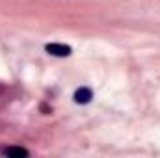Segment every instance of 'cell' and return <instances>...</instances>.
Here are the masks:
<instances>
[{"mask_svg":"<svg viewBox=\"0 0 160 158\" xmlns=\"http://www.w3.org/2000/svg\"><path fill=\"white\" fill-rule=\"evenodd\" d=\"M45 48H47L48 54L58 56V58H65V56L71 54V47H67V45H60V43H48Z\"/></svg>","mask_w":160,"mask_h":158,"instance_id":"6da1fadb","label":"cell"},{"mask_svg":"<svg viewBox=\"0 0 160 158\" xmlns=\"http://www.w3.org/2000/svg\"><path fill=\"white\" fill-rule=\"evenodd\" d=\"M91 99H93V93L89 87H80L75 93V102H78V104H88Z\"/></svg>","mask_w":160,"mask_h":158,"instance_id":"7a4b0ae2","label":"cell"},{"mask_svg":"<svg viewBox=\"0 0 160 158\" xmlns=\"http://www.w3.org/2000/svg\"><path fill=\"white\" fill-rule=\"evenodd\" d=\"M4 155L6 156H28V151L22 147H8L4 149Z\"/></svg>","mask_w":160,"mask_h":158,"instance_id":"3957f363","label":"cell"}]
</instances>
